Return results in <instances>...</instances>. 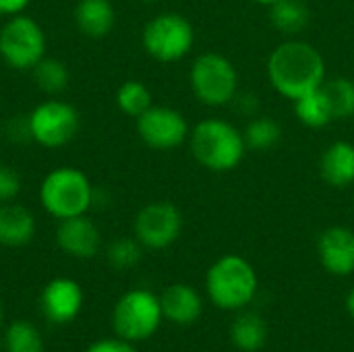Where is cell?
<instances>
[{
    "label": "cell",
    "mask_w": 354,
    "mask_h": 352,
    "mask_svg": "<svg viewBox=\"0 0 354 352\" xmlns=\"http://www.w3.org/2000/svg\"><path fill=\"white\" fill-rule=\"evenodd\" d=\"M317 255L326 272L334 276L354 274V230L332 226L317 241Z\"/></svg>",
    "instance_id": "14"
},
{
    "label": "cell",
    "mask_w": 354,
    "mask_h": 352,
    "mask_svg": "<svg viewBox=\"0 0 354 352\" xmlns=\"http://www.w3.org/2000/svg\"><path fill=\"white\" fill-rule=\"evenodd\" d=\"M243 137H245L247 149L268 151V149L278 145V141L282 137V129L274 118L257 116L247 124V129L243 131Z\"/></svg>",
    "instance_id": "25"
},
{
    "label": "cell",
    "mask_w": 354,
    "mask_h": 352,
    "mask_svg": "<svg viewBox=\"0 0 354 352\" xmlns=\"http://www.w3.org/2000/svg\"><path fill=\"white\" fill-rule=\"evenodd\" d=\"M230 340L239 351H261L268 342V324L257 313H243L230 328Z\"/></svg>",
    "instance_id": "20"
},
{
    "label": "cell",
    "mask_w": 354,
    "mask_h": 352,
    "mask_svg": "<svg viewBox=\"0 0 354 352\" xmlns=\"http://www.w3.org/2000/svg\"><path fill=\"white\" fill-rule=\"evenodd\" d=\"M21 193V176L15 168L0 162V203L12 201Z\"/></svg>",
    "instance_id": "28"
},
{
    "label": "cell",
    "mask_w": 354,
    "mask_h": 352,
    "mask_svg": "<svg viewBox=\"0 0 354 352\" xmlns=\"http://www.w3.org/2000/svg\"><path fill=\"white\" fill-rule=\"evenodd\" d=\"M0 326H2V305H0Z\"/></svg>",
    "instance_id": "33"
},
{
    "label": "cell",
    "mask_w": 354,
    "mask_h": 352,
    "mask_svg": "<svg viewBox=\"0 0 354 352\" xmlns=\"http://www.w3.org/2000/svg\"><path fill=\"white\" fill-rule=\"evenodd\" d=\"M46 33L41 25L27 17L15 15L0 29V56L15 71H33L46 56Z\"/></svg>",
    "instance_id": "7"
},
{
    "label": "cell",
    "mask_w": 354,
    "mask_h": 352,
    "mask_svg": "<svg viewBox=\"0 0 354 352\" xmlns=\"http://www.w3.org/2000/svg\"><path fill=\"white\" fill-rule=\"evenodd\" d=\"M164 313L160 297L145 288L124 293L112 309V328L127 342H143L162 326Z\"/></svg>",
    "instance_id": "5"
},
{
    "label": "cell",
    "mask_w": 354,
    "mask_h": 352,
    "mask_svg": "<svg viewBox=\"0 0 354 352\" xmlns=\"http://www.w3.org/2000/svg\"><path fill=\"white\" fill-rule=\"evenodd\" d=\"M93 193L95 189L81 170L62 166L44 176L39 185V203L60 222L87 214L93 205Z\"/></svg>",
    "instance_id": "4"
},
{
    "label": "cell",
    "mask_w": 354,
    "mask_h": 352,
    "mask_svg": "<svg viewBox=\"0 0 354 352\" xmlns=\"http://www.w3.org/2000/svg\"><path fill=\"white\" fill-rule=\"evenodd\" d=\"M143 2H156V0H143Z\"/></svg>",
    "instance_id": "34"
},
{
    "label": "cell",
    "mask_w": 354,
    "mask_h": 352,
    "mask_svg": "<svg viewBox=\"0 0 354 352\" xmlns=\"http://www.w3.org/2000/svg\"><path fill=\"white\" fill-rule=\"evenodd\" d=\"M253 2H259V4H268V6H270V4L276 2V0H253Z\"/></svg>",
    "instance_id": "32"
},
{
    "label": "cell",
    "mask_w": 354,
    "mask_h": 352,
    "mask_svg": "<svg viewBox=\"0 0 354 352\" xmlns=\"http://www.w3.org/2000/svg\"><path fill=\"white\" fill-rule=\"evenodd\" d=\"M319 174L334 189H346L354 183V145L334 141L319 158Z\"/></svg>",
    "instance_id": "16"
},
{
    "label": "cell",
    "mask_w": 354,
    "mask_h": 352,
    "mask_svg": "<svg viewBox=\"0 0 354 352\" xmlns=\"http://www.w3.org/2000/svg\"><path fill=\"white\" fill-rule=\"evenodd\" d=\"M322 87V85H319ZM315 89L303 98H299L295 102V114L297 118L305 124V127H311V129H322V127H328L334 122L332 118V112H330V106L322 93V89Z\"/></svg>",
    "instance_id": "22"
},
{
    "label": "cell",
    "mask_w": 354,
    "mask_h": 352,
    "mask_svg": "<svg viewBox=\"0 0 354 352\" xmlns=\"http://www.w3.org/2000/svg\"><path fill=\"white\" fill-rule=\"evenodd\" d=\"M270 21L284 35H299L309 27L311 10L305 0H276L270 4Z\"/></svg>",
    "instance_id": "19"
},
{
    "label": "cell",
    "mask_w": 354,
    "mask_h": 352,
    "mask_svg": "<svg viewBox=\"0 0 354 352\" xmlns=\"http://www.w3.org/2000/svg\"><path fill=\"white\" fill-rule=\"evenodd\" d=\"M141 41L151 58L160 62H176L191 52L195 31L187 17L178 12H162L143 27Z\"/></svg>",
    "instance_id": "8"
},
{
    "label": "cell",
    "mask_w": 354,
    "mask_h": 352,
    "mask_svg": "<svg viewBox=\"0 0 354 352\" xmlns=\"http://www.w3.org/2000/svg\"><path fill=\"white\" fill-rule=\"evenodd\" d=\"M183 230V216L170 201H153L135 216V239L143 249L162 251L176 243Z\"/></svg>",
    "instance_id": "10"
},
{
    "label": "cell",
    "mask_w": 354,
    "mask_h": 352,
    "mask_svg": "<svg viewBox=\"0 0 354 352\" xmlns=\"http://www.w3.org/2000/svg\"><path fill=\"white\" fill-rule=\"evenodd\" d=\"M189 145L193 158L212 172L234 170L247 151L243 133L222 118H205L195 124L189 133Z\"/></svg>",
    "instance_id": "2"
},
{
    "label": "cell",
    "mask_w": 354,
    "mask_h": 352,
    "mask_svg": "<svg viewBox=\"0 0 354 352\" xmlns=\"http://www.w3.org/2000/svg\"><path fill=\"white\" fill-rule=\"evenodd\" d=\"M75 23L87 37L100 39L112 31L116 10L110 0H79L75 6Z\"/></svg>",
    "instance_id": "18"
},
{
    "label": "cell",
    "mask_w": 354,
    "mask_h": 352,
    "mask_svg": "<svg viewBox=\"0 0 354 352\" xmlns=\"http://www.w3.org/2000/svg\"><path fill=\"white\" fill-rule=\"evenodd\" d=\"M268 79L280 95L297 102L326 81V60L309 41L286 39L268 58Z\"/></svg>",
    "instance_id": "1"
},
{
    "label": "cell",
    "mask_w": 354,
    "mask_h": 352,
    "mask_svg": "<svg viewBox=\"0 0 354 352\" xmlns=\"http://www.w3.org/2000/svg\"><path fill=\"white\" fill-rule=\"evenodd\" d=\"M83 301L85 295L79 282L71 278H54L41 288L39 309L50 324L64 326L81 313Z\"/></svg>",
    "instance_id": "12"
},
{
    "label": "cell",
    "mask_w": 354,
    "mask_h": 352,
    "mask_svg": "<svg viewBox=\"0 0 354 352\" xmlns=\"http://www.w3.org/2000/svg\"><path fill=\"white\" fill-rule=\"evenodd\" d=\"M100 230L85 214L60 220L56 228V245L62 253L75 257V259H91L100 251Z\"/></svg>",
    "instance_id": "13"
},
{
    "label": "cell",
    "mask_w": 354,
    "mask_h": 352,
    "mask_svg": "<svg viewBox=\"0 0 354 352\" xmlns=\"http://www.w3.org/2000/svg\"><path fill=\"white\" fill-rule=\"evenodd\" d=\"M116 104H118L120 112H124L127 116L139 118L145 110H149L153 106V98H151V91L147 89L145 83L131 79L118 87Z\"/></svg>",
    "instance_id": "24"
},
{
    "label": "cell",
    "mask_w": 354,
    "mask_h": 352,
    "mask_svg": "<svg viewBox=\"0 0 354 352\" xmlns=\"http://www.w3.org/2000/svg\"><path fill=\"white\" fill-rule=\"evenodd\" d=\"M29 137L48 149L62 147L75 139L81 127V116L75 106L62 100H48L33 108L27 116Z\"/></svg>",
    "instance_id": "9"
},
{
    "label": "cell",
    "mask_w": 354,
    "mask_h": 352,
    "mask_svg": "<svg viewBox=\"0 0 354 352\" xmlns=\"http://www.w3.org/2000/svg\"><path fill=\"white\" fill-rule=\"evenodd\" d=\"M346 311L351 313V317L354 319V288L348 293V297H346Z\"/></svg>",
    "instance_id": "31"
},
{
    "label": "cell",
    "mask_w": 354,
    "mask_h": 352,
    "mask_svg": "<svg viewBox=\"0 0 354 352\" xmlns=\"http://www.w3.org/2000/svg\"><path fill=\"white\" fill-rule=\"evenodd\" d=\"M35 237L33 214L19 203H0V245L17 249L31 243Z\"/></svg>",
    "instance_id": "17"
},
{
    "label": "cell",
    "mask_w": 354,
    "mask_h": 352,
    "mask_svg": "<svg viewBox=\"0 0 354 352\" xmlns=\"http://www.w3.org/2000/svg\"><path fill=\"white\" fill-rule=\"evenodd\" d=\"M33 79L37 83V87L44 93L56 95L60 91L66 89L68 85V68L64 62L56 60V58H41L35 66H33Z\"/></svg>",
    "instance_id": "26"
},
{
    "label": "cell",
    "mask_w": 354,
    "mask_h": 352,
    "mask_svg": "<svg viewBox=\"0 0 354 352\" xmlns=\"http://www.w3.org/2000/svg\"><path fill=\"white\" fill-rule=\"evenodd\" d=\"M143 257V245L137 239H116L108 245L106 259L114 270H131Z\"/></svg>",
    "instance_id": "27"
},
{
    "label": "cell",
    "mask_w": 354,
    "mask_h": 352,
    "mask_svg": "<svg viewBox=\"0 0 354 352\" xmlns=\"http://www.w3.org/2000/svg\"><path fill=\"white\" fill-rule=\"evenodd\" d=\"M85 352H137L133 342H127L122 338H102L93 344H89Z\"/></svg>",
    "instance_id": "29"
},
{
    "label": "cell",
    "mask_w": 354,
    "mask_h": 352,
    "mask_svg": "<svg viewBox=\"0 0 354 352\" xmlns=\"http://www.w3.org/2000/svg\"><path fill=\"white\" fill-rule=\"evenodd\" d=\"M4 351L6 352H44V338L39 330L27 322L17 319L4 332Z\"/></svg>",
    "instance_id": "23"
},
{
    "label": "cell",
    "mask_w": 354,
    "mask_h": 352,
    "mask_svg": "<svg viewBox=\"0 0 354 352\" xmlns=\"http://www.w3.org/2000/svg\"><path fill=\"white\" fill-rule=\"evenodd\" d=\"M137 133L151 149H174L189 139L185 116L168 106H151L137 118Z\"/></svg>",
    "instance_id": "11"
},
{
    "label": "cell",
    "mask_w": 354,
    "mask_h": 352,
    "mask_svg": "<svg viewBox=\"0 0 354 352\" xmlns=\"http://www.w3.org/2000/svg\"><path fill=\"white\" fill-rule=\"evenodd\" d=\"M31 0H0V15L2 17H15L21 15Z\"/></svg>",
    "instance_id": "30"
},
{
    "label": "cell",
    "mask_w": 354,
    "mask_h": 352,
    "mask_svg": "<svg viewBox=\"0 0 354 352\" xmlns=\"http://www.w3.org/2000/svg\"><path fill=\"white\" fill-rule=\"evenodd\" d=\"M255 268L241 255H224L207 270L205 290L209 301L224 311L245 309L257 295Z\"/></svg>",
    "instance_id": "3"
},
{
    "label": "cell",
    "mask_w": 354,
    "mask_h": 352,
    "mask_svg": "<svg viewBox=\"0 0 354 352\" xmlns=\"http://www.w3.org/2000/svg\"><path fill=\"white\" fill-rule=\"evenodd\" d=\"M322 93L330 106L332 118L336 120H348L354 116V81L348 77H336L326 79L322 83Z\"/></svg>",
    "instance_id": "21"
},
{
    "label": "cell",
    "mask_w": 354,
    "mask_h": 352,
    "mask_svg": "<svg viewBox=\"0 0 354 352\" xmlns=\"http://www.w3.org/2000/svg\"><path fill=\"white\" fill-rule=\"evenodd\" d=\"M189 81L195 98L205 106H226L239 93V73L234 64L218 52L197 56L193 60Z\"/></svg>",
    "instance_id": "6"
},
{
    "label": "cell",
    "mask_w": 354,
    "mask_h": 352,
    "mask_svg": "<svg viewBox=\"0 0 354 352\" xmlns=\"http://www.w3.org/2000/svg\"><path fill=\"white\" fill-rule=\"evenodd\" d=\"M162 313L164 319L176 324V326H191L201 317L203 311V301L201 295L189 286V284H172L168 286L162 297Z\"/></svg>",
    "instance_id": "15"
}]
</instances>
